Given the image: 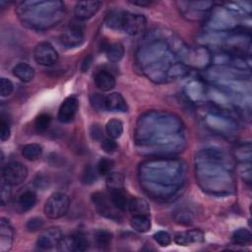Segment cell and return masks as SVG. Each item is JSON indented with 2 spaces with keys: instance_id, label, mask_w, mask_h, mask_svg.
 <instances>
[{
  "instance_id": "9c48e42d",
  "label": "cell",
  "mask_w": 252,
  "mask_h": 252,
  "mask_svg": "<svg viewBox=\"0 0 252 252\" xmlns=\"http://www.w3.org/2000/svg\"><path fill=\"white\" fill-rule=\"evenodd\" d=\"M147 27L146 18L140 14L130 12L122 13L121 29L130 35H137L145 31Z\"/></svg>"
},
{
  "instance_id": "60d3db41",
  "label": "cell",
  "mask_w": 252,
  "mask_h": 252,
  "mask_svg": "<svg viewBox=\"0 0 252 252\" xmlns=\"http://www.w3.org/2000/svg\"><path fill=\"white\" fill-rule=\"evenodd\" d=\"M100 147L107 154H112V153L116 152L118 149L117 143L111 138H107V139H104L103 141H101Z\"/></svg>"
},
{
  "instance_id": "d6986e66",
  "label": "cell",
  "mask_w": 252,
  "mask_h": 252,
  "mask_svg": "<svg viewBox=\"0 0 252 252\" xmlns=\"http://www.w3.org/2000/svg\"><path fill=\"white\" fill-rule=\"evenodd\" d=\"M36 203V194L33 190L27 189L24 190L20 195L18 196L17 202H16V207L17 210L20 212H27L33 208V206Z\"/></svg>"
},
{
  "instance_id": "3957f363",
  "label": "cell",
  "mask_w": 252,
  "mask_h": 252,
  "mask_svg": "<svg viewBox=\"0 0 252 252\" xmlns=\"http://www.w3.org/2000/svg\"><path fill=\"white\" fill-rule=\"evenodd\" d=\"M140 176L141 183L149 194L166 198L182 184L184 170L180 161L158 158L141 165Z\"/></svg>"
},
{
  "instance_id": "603a6c76",
  "label": "cell",
  "mask_w": 252,
  "mask_h": 252,
  "mask_svg": "<svg viewBox=\"0 0 252 252\" xmlns=\"http://www.w3.org/2000/svg\"><path fill=\"white\" fill-rule=\"evenodd\" d=\"M128 209L133 216H149L150 215V206L148 202L142 198H133L129 202Z\"/></svg>"
},
{
  "instance_id": "52a82bcc",
  "label": "cell",
  "mask_w": 252,
  "mask_h": 252,
  "mask_svg": "<svg viewBox=\"0 0 252 252\" xmlns=\"http://www.w3.org/2000/svg\"><path fill=\"white\" fill-rule=\"evenodd\" d=\"M4 182L11 186L22 184L28 177V168L19 161H10L4 165L2 170Z\"/></svg>"
},
{
  "instance_id": "ac0fdd59",
  "label": "cell",
  "mask_w": 252,
  "mask_h": 252,
  "mask_svg": "<svg viewBox=\"0 0 252 252\" xmlns=\"http://www.w3.org/2000/svg\"><path fill=\"white\" fill-rule=\"evenodd\" d=\"M105 109L112 112H126L128 106L122 94L111 93L105 96Z\"/></svg>"
},
{
  "instance_id": "4316f807",
  "label": "cell",
  "mask_w": 252,
  "mask_h": 252,
  "mask_svg": "<svg viewBox=\"0 0 252 252\" xmlns=\"http://www.w3.org/2000/svg\"><path fill=\"white\" fill-rule=\"evenodd\" d=\"M124 46L120 42H115L108 45L106 49V56L110 62H118L124 56Z\"/></svg>"
},
{
  "instance_id": "30bf717a",
  "label": "cell",
  "mask_w": 252,
  "mask_h": 252,
  "mask_svg": "<svg viewBox=\"0 0 252 252\" xmlns=\"http://www.w3.org/2000/svg\"><path fill=\"white\" fill-rule=\"evenodd\" d=\"M92 200H93V203L94 204V207H95L96 211L98 212V214H100L101 216H103L105 218L111 219V220H120L121 217H120V214L118 213L119 210L115 208V206L112 204L110 198L107 197L105 194L96 192V193L93 194Z\"/></svg>"
},
{
  "instance_id": "7c38bea8",
  "label": "cell",
  "mask_w": 252,
  "mask_h": 252,
  "mask_svg": "<svg viewBox=\"0 0 252 252\" xmlns=\"http://www.w3.org/2000/svg\"><path fill=\"white\" fill-rule=\"evenodd\" d=\"M85 32L84 29L79 25L67 26L61 35L60 41L66 47H77L84 42Z\"/></svg>"
},
{
  "instance_id": "1f68e13d",
  "label": "cell",
  "mask_w": 252,
  "mask_h": 252,
  "mask_svg": "<svg viewBox=\"0 0 252 252\" xmlns=\"http://www.w3.org/2000/svg\"><path fill=\"white\" fill-rule=\"evenodd\" d=\"M122 13L120 11H112L110 12L105 19V24L110 29H121V20H122Z\"/></svg>"
},
{
  "instance_id": "e0dca14e",
  "label": "cell",
  "mask_w": 252,
  "mask_h": 252,
  "mask_svg": "<svg viewBox=\"0 0 252 252\" xmlns=\"http://www.w3.org/2000/svg\"><path fill=\"white\" fill-rule=\"evenodd\" d=\"M204 241V233L200 229H190L177 232L174 236V242L180 246H187L192 243H202Z\"/></svg>"
},
{
  "instance_id": "f6af8a7d",
  "label": "cell",
  "mask_w": 252,
  "mask_h": 252,
  "mask_svg": "<svg viewBox=\"0 0 252 252\" xmlns=\"http://www.w3.org/2000/svg\"><path fill=\"white\" fill-rule=\"evenodd\" d=\"M92 62H93V57H92V55H87V56L84 58L82 64H81V71H82V72L88 71L89 68H90V66H91V64H92Z\"/></svg>"
},
{
  "instance_id": "d6a6232c",
  "label": "cell",
  "mask_w": 252,
  "mask_h": 252,
  "mask_svg": "<svg viewBox=\"0 0 252 252\" xmlns=\"http://www.w3.org/2000/svg\"><path fill=\"white\" fill-rule=\"evenodd\" d=\"M113 166H114V161L112 159L102 158L99 159L96 165V170L100 175H108L111 172Z\"/></svg>"
},
{
  "instance_id": "4fadbf2b",
  "label": "cell",
  "mask_w": 252,
  "mask_h": 252,
  "mask_svg": "<svg viewBox=\"0 0 252 252\" xmlns=\"http://www.w3.org/2000/svg\"><path fill=\"white\" fill-rule=\"evenodd\" d=\"M62 236L59 226H49L40 233L36 240V245L41 250H50L58 245Z\"/></svg>"
},
{
  "instance_id": "7402d4cb",
  "label": "cell",
  "mask_w": 252,
  "mask_h": 252,
  "mask_svg": "<svg viewBox=\"0 0 252 252\" xmlns=\"http://www.w3.org/2000/svg\"><path fill=\"white\" fill-rule=\"evenodd\" d=\"M109 192H110L109 198H110L112 204L115 206V208L121 212L125 211L129 206L130 200L128 199V197L124 191V188L109 190Z\"/></svg>"
},
{
  "instance_id": "f1b7e54d",
  "label": "cell",
  "mask_w": 252,
  "mask_h": 252,
  "mask_svg": "<svg viewBox=\"0 0 252 252\" xmlns=\"http://www.w3.org/2000/svg\"><path fill=\"white\" fill-rule=\"evenodd\" d=\"M232 241L237 245H250L252 241V234L246 228H239L233 232Z\"/></svg>"
},
{
  "instance_id": "484cf974",
  "label": "cell",
  "mask_w": 252,
  "mask_h": 252,
  "mask_svg": "<svg viewBox=\"0 0 252 252\" xmlns=\"http://www.w3.org/2000/svg\"><path fill=\"white\" fill-rule=\"evenodd\" d=\"M94 241L97 248L99 249H107L112 241V234L103 229H98L94 231Z\"/></svg>"
},
{
  "instance_id": "277c9868",
  "label": "cell",
  "mask_w": 252,
  "mask_h": 252,
  "mask_svg": "<svg viewBox=\"0 0 252 252\" xmlns=\"http://www.w3.org/2000/svg\"><path fill=\"white\" fill-rule=\"evenodd\" d=\"M22 23L33 29H46L64 18V4L60 1H25L17 9Z\"/></svg>"
},
{
  "instance_id": "ba28073f",
  "label": "cell",
  "mask_w": 252,
  "mask_h": 252,
  "mask_svg": "<svg viewBox=\"0 0 252 252\" xmlns=\"http://www.w3.org/2000/svg\"><path fill=\"white\" fill-rule=\"evenodd\" d=\"M89 240L83 233L62 236L57 250L61 252H82L89 248Z\"/></svg>"
},
{
  "instance_id": "7a4b0ae2",
  "label": "cell",
  "mask_w": 252,
  "mask_h": 252,
  "mask_svg": "<svg viewBox=\"0 0 252 252\" xmlns=\"http://www.w3.org/2000/svg\"><path fill=\"white\" fill-rule=\"evenodd\" d=\"M137 53V63L142 72L156 83H165L188 75L189 68L177 61L178 55L165 41L154 38Z\"/></svg>"
},
{
  "instance_id": "4dcf8cb0",
  "label": "cell",
  "mask_w": 252,
  "mask_h": 252,
  "mask_svg": "<svg viewBox=\"0 0 252 252\" xmlns=\"http://www.w3.org/2000/svg\"><path fill=\"white\" fill-rule=\"evenodd\" d=\"M50 123H51V116L47 113H41L35 118L33 127L36 132L42 133L48 129Z\"/></svg>"
},
{
  "instance_id": "e575fe53",
  "label": "cell",
  "mask_w": 252,
  "mask_h": 252,
  "mask_svg": "<svg viewBox=\"0 0 252 252\" xmlns=\"http://www.w3.org/2000/svg\"><path fill=\"white\" fill-rule=\"evenodd\" d=\"M11 135V127L10 122L4 114H1L0 118V139L1 141H6L10 138Z\"/></svg>"
},
{
  "instance_id": "5bb4252c",
  "label": "cell",
  "mask_w": 252,
  "mask_h": 252,
  "mask_svg": "<svg viewBox=\"0 0 252 252\" xmlns=\"http://www.w3.org/2000/svg\"><path fill=\"white\" fill-rule=\"evenodd\" d=\"M79 108V101L75 96H69L64 99L58 110V120L63 123L70 122L74 119Z\"/></svg>"
},
{
  "instance_id": "d590c367",
  "label": "cell",
  "mask_w": 252,
  "mask_h": 252,
  "mask_svg": "<svg viewBox=\"0 0 252 252\" xmlns=\"http://www.w3.org/2000/svg\"><path fill=\"white\" fill-rule=\"evenodd\" d=\"M153 238L155 239V241L159 244L162 247H166L171 243V236L168 232L163 231V230H159L158 232H156L153 235Z\"/></svg>"
},
{
  "instance_id": "6da1fadb",
  "label": "cell",
  "mask_w": 252,
  "mask_h": 252,
  "mask_svg": "<svg viewBox=\"0 0 252 252\" xmlns=\"http://www.w3.org/2000/svg\"><path fill=\"white\" fill-rule=\"evenodd\" d=\"M181 129V122L176 117L162 112H149L140 118L135 138L141 148L150 149V155L166 158L183 148Z\"/></svg>"
},
{
  "instance_id": "7bdbcfd3",
  "label": "cell",
  "mask_w": 252,
  "mask_h": 252,
  "mask_svg": "<svg viewBox=\"0 0 252 252\" xmlns=\"http://www.w3.org/2000/svg\"><path fill=\"white\" fill-rule=\"evenodd\" d=\"M10 186L9 184H7L6 182L2 183L1 185V190H0V199H1V205L2 206H5L10 198H11V189H10Z\"/></svg>"
},
{
  "instance_id": "2e32d148",
  "label": "cell",
  "mask_w": 252,
  "mask_h": 252,
  "mask_svg": "<svg viewBox=\"0 0 252 252\" xmlns=\"http://www.w3.org/2000/svg\"><path fill=\"white\" fill-rule=\"evenodd\" d=\"M14 240V228L9 220L1 218L0 220V251L7 252L11 250Z\"/></svg>"
},
{
  "instance_id": "ee69618b",
  "label": "cell",
  "mask_w": 252,
  "mask_h": 252,
  "mask_svg": "<svg viewBox=\"0 0 252 252\" xmlns=\"http://www.w3.org/2000/svg\"><path fill=\"white\" fill-rule=\"evenodd\" d=\"M102 136H103V133H102V130L100 128L99 125L97 124H94L92 126L91 128V137L94 141H100L102 139Z\"/></svg>"
},
{
  "instance_id": "bcb514c9",
  "label": "cell",
  "mask_w": 252,
  "mask_h": 252,
  "mask_svg": "<svg viewBox=\"0 0 252 252\" xmlns=\"http://www.w3.org/2000/svg\"><path fill=\"white\" fill-rule=\"evenodd\" d=\"M129 2L134 5H139V6H144V7L150 6L152 4L151 1H147V0H134V1H129Z\"/></svg>"
},
{
  "instance_id": "ffe728a7",
  "label": "cell",
  "mask_w": 252,
  "mask_h": 252,
  "mask_svg": "<svg viewBox=\"0 0 252 252\" xmlns=\"http://www.w3.org/2000/svg\"><path fill=\"white\" fill-rule=\"evenodd\" d=\"M94 84L99 90L108 92L115 87V78L111 73L105 70H100L94 75Z\"/></svg>"
},
{
  "instance_id": "83f0119b",
  "label": "cell",
  "mask_w": 252,
  "mask_h": 252,
  "mask_svg": "<svg viewBox=\"0 0 252 252\" xmlns=\"http://www.w3.org/2000/svg\"><path fill=\"white\" fill-rule=\"evenodd\" d=\"M105 132L109 138L118 139L123 133V123L118 119H111L105 125Z\"/></svg>"
},
{
  "instance_id": "ab89813d",
  "label": "cell",
  "mask_w": 252,
  "mask_h": 252,
  "mask_svg": "<svg viewBox=\"0 0 252 252\" xmlns=\"http://www.w3.org/2000/svg\"><path fill=\"white\" fill-rule=\"evenodd\" d=\"M49 183H50V181H49L48 176H46L45 174L39 173V172L33 178L34 187L37 189H40V190L46 189L49 186Z\"/></svg>"
},
{
  "instance_id": "d4e9b609",
  "label": "cell",
  "mask_w": 252,
  "mask_h": 252,
  "mask_svg": "<svg viewBox=\"0 0 252 252\" xmlns=\"http://www.w3.org/2000/svg\"><path fill=\"white\" fill-rule=\"evenodd\" d=\"M41 155H42V147L35 143L25 145L22 149V156L30 161L38 159L41 157Z\"/></svg>"
},
{
  "instance_id": "8992f818",
  "label": "cell",
  "mask_w": 252,
  "mask_h": 252,
  "mask_svg": "<svg viewBox=\"0 0 252 252\" xmlns=\"http://www.w3.org/2000/svg\"><path fill=\"white\" fill-rule=\"evenodd\" d=\"M70 207L69 197L62 192L53 193L45 202L44 214L47 218L56 220L65 216Z\"/></svg>"
},
{
  "instance_id": "8d00e7d4",
  "label": "cell",
  "mask_w": 252,
  "mask_h": 252,
  "mask_svg": "<svg viewBox=\"0 0 252 252\" xmlns=\"http://www.w3.org/2000/svg\"><path fill=\"white\" fill-rule=\"evenodd\" d=\"M43 225H44L43 220L41 218L34 217L28 220V222L26 223V228L30 232H35L40 230L43 227Z\"/></svg>"
},
{
  "instance_id": "f546056e",
  "label": "cell",
  "mask_w": 252,
  "mask_h": 252,
  "mask_svg": "<svg viewBox=\"0 0 252 252\" xmlns=\"http://www.w3.org/2000/svg\"><path fill=\"white\" fill-rule=\"evenodd\" d=\"M106 185L109 190L124 188L123 175L118 172H110L106 177Z\"/></svg>"
},
{
  "instance_id": "cb8c5ba5",
  "label": "cell",
  "mask_w": 252,
  "mask_h": 252,
  "mask_svg": "<svg viewBox=\"0 0 252 252\" xmlns=\"http://www.w3.org/2000/svg\"><path fill=\"white\" fill-rule=\"evenodd\" d=\"M130 224L134 230L140 233L148 232L151 228V220L149 216H133L130 220Z\"/></svg>"
},
{
  "instance_id": "8fae6325",
  "label": "cell",
  "mask_w": 252,
  "mask_h": 252,
  "mask_svg": "<svg viewBox=\"0 0 252 252\" xmlns=\"http://www.w3.org/2000/svg\"><path fill=\"white\" fill-rule=\"evenodd\" d=\"M58 53L49 42L38 43L33 50L35 62L42 66H51L58 61Z\"/></svg>"
},
{
  "instance_id": "9a60e30c",
  "label": "cell",
  "mask_w": 252,
  "mask_h": 252,
  "mask_svg": "<svg viewBox=\"0 0 252 252\" xmlns=\"http://www.w3.org/2000/svg\"><path fill=\"white\" fill-rule=\"evenodd\" d=\"M100 7L99 1H79L74 8V14L81 21L88 20L94 16Z\"/></svg>"
},
{
  "instance_id": "836d02e7",
  "label": "cell",
  "mask_w": 252,
  "mask_h": 252,
  "mask_svg": "<svg viewBox=\"0 0 252 252\" xmlns=\"http://www.w3.org/2000/svg\"><path fill=\"white\" fill-rule=\"evenodd\" d=\"M97 170L94 169L92 165L86 166L85 170L83 171L82 181L85 184H93L97 179Z\"/></svg>"
},
{
  "instance_id": "f35d334b",
  "label": "cell",
  "mask_w": 252,
  "mask_h": 252,
  "mask_svg": "<svg viewBox=\"0 0 252 252\" xmlns=\"http://www.w3.org/2000/svg\"><path fill=\"white\" fill-rule=\"evenodd\" d=\"M0 90H1V96L6 97V96L11 95L14 91L13 83L7 78H1Z\"/></svg>"
},
{
  "instance_id": "74e56055",
  "label": "cell",
  "mask_w": 252,
  "mask_h": 252,
  "mask_svg": "<svg viewBox=\"0 0 252 252\" xmlns=\"http://www.w3.org/2000/svg\"><path fill=\"white\" fill-rule=\"evenodd\" d=\"M91 104L95 110H102L105 109V96L99 94H94L91 95Z\"/></svg>"
},
{
  "instance_id": "5b68a950",
  "label": "cell",
  "mask_w": 252,
  "mask_h": 252,
  "mask_svg": "<svg viewBox=\"0 0 252 252\" xmlns=\"http://www.w3.org/2000/svg\"><path fill=\"white\" fill-rule=\"evenodd\" d=\"M198 175L206 190L223 191L229 189L231 184L230 170L221 160L223 158L218 153L206 151L198 158Z\"/></svg>"
},
{
  "instance_id": "b9f144b4",
  "label": "cell",
  "mask_w": 252,
  "mask_h": 252,
  "mask_svg": "<svg viewBox=\"0 0 252 252\" xmlns=\"http://www.w3.org/2000/svg\"><path fill=\"white\" fill-rule=\"evenodd\" d=\"M174 219H175V221H178L180 223H186V224L193 221L192 214L189 211H184V210H181L180 212H176Z\"/></svg>"
},
{
  "instance_id": "44dd1931",
  "label": "cell",
  "mask_w": 252,
  "mask_h": 252,
  "mask_svg": "<svg viewBox=\"0 0 252 252\" xmlns=\"http://www.w3.org/2000/svg\"><path fill=\"white\" fill-rule=\"evenodd\" d=\"M13 75L23 83H29L34 78V69L27 63H18L14 66Z\"/></svg>"
}]
</instances>
